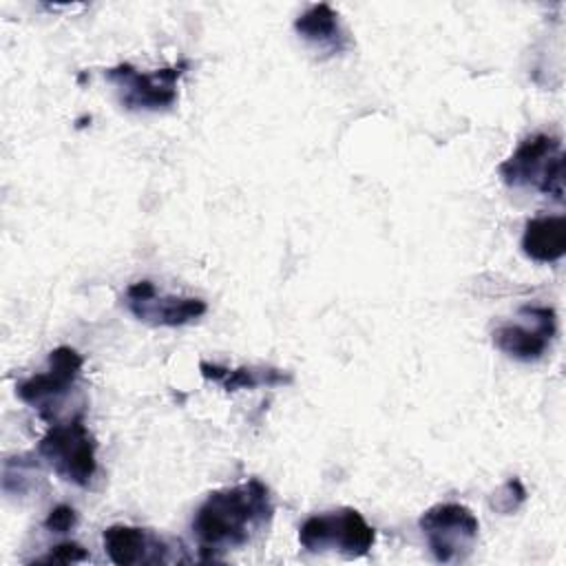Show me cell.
<instances>
[{"label":"cell","instance_id":"obj_1","mask_svg":"<svg viewBox=\"0 0 566 566\" xmlns=\"http://www.w3.org/2000/svg\"><path fill=\"white\" fill-rule=\"evenodd\" d=\"M272 517L274 500L268 484L250 478L210 491L197 506L190 526L203 557L214 559L217 553L250 544L268 531Z\"/></svg>","mask_w":566,"mask_h":566},{"label":"cell","instance_id":"obj_2","mask_svg":"<svg viewBox=\"0 0 566 566\" xmlns=\"http://www.w3.org/2000/svg\"><path fill=\"white\" fill-rule=\"evenodd\" d=\"M502 181L511 188H535L564 201V150L562 142L546 133L528 135L497 166Z\"/></svg>","mask_w":566,"mask_h":566},{"label":"cell","instance_id":"obj_3","mask_svg":"<svg viewBox=\"0 0 566 566\" xmlns=\"http://www.w3.org/2000/svg\"><path fill=\"white\" fill-rule=\"evenodd\" d=\"M97 442L84 424V413L77 411L66 422L49 424L40 438L35 453L42 458L57 478L75 486H88L97 471Z\"/></svg>","mask_w":566,"mask_h":566},{"label":"cell","instance_id":"obj_4","mask_svg":"<svg viewBox=\"0 0 566 566\" xmlns=\"http://www.w3.org/2000/svg\"><path fill=\"white\" fill-rule=\"evenodd\" d=\"M298 544L307 553H338L347 559L363 557L376 544V531L352 506L310 515L298 528Z\"/></svg>","mask_w":566,"mask_h":566},{"label":"cell","instance_id":"obj_5","mask_svg":"<svg viewBox=\"0 0 566 566\" xmlns=\"http://www.w3.org/2000/svg\"><path fill=\"white\" fill-rule=\"evenodd\" d=\"M418 526L424 535L427 548L440 564L464 562L478 542L480 522L475 513L460 502H440L429 506Z\"/></svg>","mask_w":566,"mask_h":566},{"label":"cell","instance_id":"obj_6","mask_svg":"<svg viewBox=\"0 0 566 566\" xmlns=\"http://www.w3.org/2000/svg\"><path fill=\"white\" fill-rule=\"evenodd\" d=\"M188 60L157 71H139L128 62L111 66L104 77L115 86L117 97L128 111H164L177 102V82L186 73Z\"/></svg>","mask_w":566,"mask_h":566},{"label":"cell","instance_id":"obj_7","mask_svg":"<svg viewBox=\"0 0 566 566\" xmlns=\"http://www.w3.org/2000/svg\"><path fill=\"white\" fill-rule=\"evenodd\" d=\"M82 367L84 358L77 354V349L60 345L49 354V369L20 380L15 385V394L22 402L31 405L42 420L49 424L57 422L60 402L73 389Z\"/></svg>","mask_w":566,"mask_h":566},{"label":"cell","instance_id":"obj_8","mask_svg":"<svg viewBox=\"0 0 566 566\" xmlns=\"http://www.w3.org/2000/svg\"><path fill=\"white\" fill-rule=\"evenodd\" d=\"M517 318L493 329V345L515 360L528 363L542 358L557 332L555 310L548 305H522Z\"/></svg>","mask_w":566,"mask_h":566},{"label":"cell","instance_id":"obj_9","mask_svg":"<svg viewBox=\"0 0 566 566\" xmlns=\"http://www.w3.org/2000/svg\"><path fill=\"white\" fill-rule=\"evenodd\" d=\"M126 307L137 321L155 327L188 325L208 312L206 301L195 296L159 294L150 281H137L126 287Z\"/></svg>","mask_w":566,"mask_h":566},{"label":"cell","instance_id":"obj_10","mask_svg":"<svg viewBox=\"0 0 566 566\" xmlns=\"http://www.w3.org/2000/svg\"><path fill=\"white\" fill-rule=\"evenodd\" d=\"M102 542L108 559L117 566L166 562L168 553V546L161 537L130 524H111L104 528Z\"/></svg>","mask_w":566,"mask_h":566},{"label":"cell","instance_id":"obj_11","mask_svg":"<svg viewBox=\"0 0 566 566\" xmlns=\"http://www.w3.org/2000/svg\"><path fill=\"white\" fill-rule=\"evenodd\" d=\"M199 371L206 380L221 385L226 391L239 389H256V387H276L290 385L294 378L290 371L263 365H241V367H223L217 363L199 360Z\"/></svg>","mask_w":566,"mask_h":566},{"label":"cell","instance_id":"obj_12","mask_svg":"<svg viewBox=\"0 0 566 566\" xmlns=\"http://www.w3.org/2000/svg\"><path fill=\"white\" fill-rule=\"evenodd\" d=\"M522 252L537 263H555L566 252V219L546 214L528 219L522 234Z\"/></svg>","mask_w":566,"mask_h":566},{"label":"cell","instance_id":"obj_13","mask_svg":"<svg viewBox=\"0 0 566 566\" xmlns=\"http://www.w3.org/2000/svg\"><path fill=\"white\" fill-rule=\"evenodd\" d=\"M294 31L310 44L318 49H327L332 53L343 51L347 46V38L343 33L338 13L327 4H310L296 20H294Z\"/></svg>","mask_w":566,"mask_h":566},{"label":"cell","instance_id":"obj_14","mask_svg":"<svg viewBox=\"0 0 566 566\" xmlns=\"http://www.w3.org/2000/svg\"><path fill=\"white\" fill-rule=\"evenodd\" d=\"M526 500V489L522 486V482L517 478H511L509 482H504L495 493H493V502L491 506L500 513H513L520 509V504Z\"/></svg>","mask_w":566,"mask_h":566},{"label":"cell","instance_id":"obj_15","mask_svg":"<svg viewBox=\"0 0 566 566\" xmlns=\"http://www.w3.org/2000/svg\"><path fill=\"white\" fill-rule=\"evenodd\" d=\"M84 559H88V551L84 546H80L77 542H62L35 562H42V564H73V562H84Z\"/></svg>","mask_w":566,"mask_h":566},{"label":"cell","instance_id":"obj_16","mask_svg":"<svg viewBox=\"0 0 566 566\" xmlns=\"http://www.w3.org/2000/svg\"><path fill=\"white\" fill-rule=\"evenodd\" d=\"M77 524V513L69 504H57L44 520V528L51 533H69Z\"/></svg>","mask_w":566,"mask_h":566}]
</instances>
